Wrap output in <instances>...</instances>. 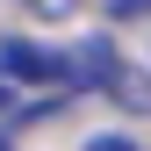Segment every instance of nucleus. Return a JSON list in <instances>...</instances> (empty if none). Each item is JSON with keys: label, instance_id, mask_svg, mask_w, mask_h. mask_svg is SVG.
<instances>
[{"label": "nucleus", "instance_id": "obj_2", "mask_svg": "<svg viewBox=\"0 0 151 151\" xmlns=\"http://www.w3.org/2000/svg\"><path fill=\"white\" fill-rule=\"evenodd\" d=\"M29 14H43V22H65V14H79V0H22Z\"/></svg>", "mask_w": 151, "mask_h": 151}, {"label": "nucleus", "instance_id": "obj_3", "mask_svg": "<svg viewBox=\"0 0 151 151\" xmlns=\"http://www.w3.org/2000/svg\"><path fill=\"white\" fill-rule=\"evenodd\" d=\"M108 14L115 22H137V14H151V0H108Z\"/></svg>", "mask_w": 151, "mask_h": 151}, {"label": "nucleus", "instance_id": "obj_5", "mask_svg": "<svg viewBox=\"0 0 151 151\" xmlns=\"http://www.w3.org/2000/svg\"><path fill=\"white\" fill-rule=\"evenodd\" d=\"M0 115H7V79H0Z\"/></svg>", "mask_w": 151, "mask_h": 151}, {"label": "nucleus", "instance_id": "obj_4", "mask_svg": "<svg viewBox=\"0 0 151 151\" xmlns=\"http://www.w3.org/2000/svg\"><path fill=\"white\" fill-rule=\"evenodd\" d=\"M86 151H137V144H129V137H93Z\"/></svg>", "mask_w": 151, "mask_h": 151}, {"label": "nucleus", "instance_id": "obj_1", "mask_svg": "<svg viewBox=\"0 0 151 151\" xmlns=\"http://www.w3.org/2000/svg\"><path fill=\"white\" fill-rule=\"evenodd\" d=\"M0 79H29V86H58L65 79V58L58 50H43V43H0Z\"/></svg>", "mask_w": 151, "mask_h": 151}, {"label": "nucleus", "instance_id": "obj_6", "mask_svg": "<svg viewBox=\"0 0 151 151\" xmlns=\"http://www.w3.org/2000/svg\"><path fill=\"white\" fill-rule=\"evenodd\" d=\"M0 151H7V144H0Z\"/></svg>", "mask_w": 151, "mask_h": 151}]
</instances>
